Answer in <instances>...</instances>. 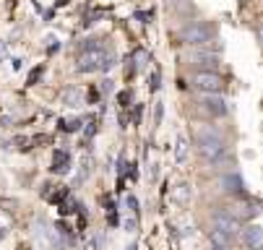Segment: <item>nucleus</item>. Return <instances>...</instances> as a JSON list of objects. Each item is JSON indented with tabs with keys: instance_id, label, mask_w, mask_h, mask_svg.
Wrapping results in <instances>:
<instances>
[{
	"instance_id": "18",
	"label": "nucleus",
	"mask_w": 263,
	"mask_h": 250,
	"mask_svg": "<svg viewBox=\"0 0 263 250\" xmlns=\"http://www.w3.org/2000/svg\"><path fill=\"white\" fill-rule=\"evenodd\" d=\"M39 76H42V68H37V71H32V76H29V84H34V81H39Z\"/></svg>"
},
{
	"instance_id": "3",
	"label": "nucleus",
	"mask_w": 263,
	"mask_h": 250,
	"mask_svg": "<svg viewBox=\"0 0 263 250\" xmlns=\"http://www.w3.org/2000/svg\"><path fill=\"white\" fill-rule=\"evenodd\" d=\"M180 39L190 47H204L206 42L214 39V26L206 21H193V24L180 29Z\"/></svg>"
},
{
	"instance_id": "14",
	"label": "nucleus",
	"mask_w": 263,
	"mask_h": 250,
	"mask_svg": "<svg viewBox=\"0 0 263 250\" xmlns=\"http://www.w3.org/2000/svg\"><path fill=\"white\" fill-rule=\"evenodd\" d=\"M63 131H65V133L81 131V120H79V117H76V120H63Z\"/></svg>"
},
{
	"instance_id": "10",
	"label": "nucleus",
	"mask_w": 263,
	"mask_h": 250,
	"mask_svg": "<svg viewBox=\"0 0 263 250\" xmlns=\"http://www.w3.org/2000/svg\"><path fill=\"white\" fill-rule=\"evenodd\" d=\"M63 104H65V107H79V104H81V91L76 89V86L65 89V91H63Z\"/></svg>"
},
{
	"instance_id": "15",
	"label": "nucleus",
	"mask_w": 263,
	"mask_h": 250,
	"mask_svg": "<svg viewBox=\"0 0 263 250\" xmlns=\"http://www.w3.org/2000/svg\"><path fill=\"white\" fill-rule=\"evenodd\" d=\"M167 6L172 8V11H185L190 3H188V0H167Z\"/></svg>"
},
{
	"instance_id": "9",
	"label": "nucleus",
	"mask_w": 263,
	"mask_h": 250,
	"mask_svg": "<svg viewBox=\"0 0 263 250\" xmlns=\"http://www.w3.org/2000/svg\"><path fill=\"white\" fill-rule=\"evenodd\" d=\"M222 188L227 193H245V180L240 175H224L222 177Z\"/></svg>"
},
{
	"instance_id": "4",
	"label": "nucleus",
	"mask_w": 263,
	"mask_h": 250,
	"mask_svg": "<svg viewBox=\"0 0 263 250\" xmlns=\"http://www.w3.org/2000/svg\"><path fill=\"white\" fill-rule=\"evenodd\" d=\"M193 84L201 94H222L224 89V78L216 73V71H198L195 78H193Z\"/></svg>"
},
{
	"instance_id": "12",
	"label": "nucleus",
	"mask_w": 263,
	"mask_h": 250,
	"mask_svg": "<svg viewBox=\"0 0 263 250\" xmlns=\"http://www.w3.org/2000/svg\"><path fill=\"white\" fill-rule=\"evenodd\" d=\"M211 242L232 245V242H235V234H232V232H224V229H211Z\"/></svg>"
},
{
	"instance_id": "7",
	"label": "nucleus",
	"mask_w": 263,
	"mask_h": 250,
	"mask_svg": "<svg viewBox=\"0 0 263 250\" xmlns=\"http://www.w3.org/2000/svg\"><path fill=\"white\" fill-rule=\"evenodd\" d=\"M214 229H224V232H232V234H237V229H240V222L232 214H227V211H216L214 214Z\"/></svg>"
},
{
	"instance_id": "2",
	"label": "nucleus",
	"mask_w": 263,
	"mask_h": 250,
	"mask_svg": "<svg viewBox=\"0 0 263 250\" xmlns=\"http://www.w3.org/2000/svg\"><path fill=\"white\" fill-rule=\"evenodd\" d=\"M115 57L107 55L102 47H91V50H84L81 57L76 60V71L79 73H94V71H110Z\"/></svg>"
},
{
	"instance_id": "6",
	"label": "nucleus",
	"mask_w": 263,
	"mask_h": 250,
	"mask_svg": "<svg viewBox=\"0 0 263 250\" xmlns=\"http://www.w3.org/2000/svg\"><path fill=\"white\" fill-rule=\"evenodd\" d=\"M242 242L247 245V250H260L263 247V229L258 224H250L242 229Z\"/></svg>"
},
{
	"instance_id": "17",
	"label": "nucleus",
	"mask_w": 263,
	"mask_h": 250,
	"mask_svg": "<svg viewBox=\"0 0 263 250\" xmlns=\"http://www.w3.org/2000/svg\"><path fill=\"white\" fill-rule=\"evenodd\" d=\"M117 99H120V104H122V107H128V102H130V94H128V91H122Z\"/></svg>"
},
{
	"instance_id": "1",
	"label": "nucleus",
	"mask_w": 263,
	"mask_h": 250,
	"mask_svg": "<svg viewBox=\"0 0 263 250\" xmlns=\"http://www.w3.org/2000/svg\"><path fill=\"white\" fill-rule=\"evenodd\" d=\"M198 151H201V156H204L206 162H214V164H216V162L224 156L227 146H224L222 136L216 133V131L201 128V131H198Z\"/></svg>"
},
{
	"instance_id": "13",
	"label": "nucleus",
	"mask_w": 263,
	"mask_h": 250,
	"mask_svg": "<svg viewBox=\"0 0 263 250\" xmlns=\"http://www.w3.org/2000/svg\"><path fill=\"white\" fill-rule=\"evenodd\" d=\"M190 60L193 62H204V66H216V55H211V52H193Z\"/></svg>"
},
{
	"instance_id": "5",
	"label": "nucleus",
	"mask_w": 263,
	"mask_h": 250,
	"mask_svg": "<svg viewBox=\"0 0 263 250\" xmlns=\"http://www.w3.org/2000/svg\"><path fill=\"white\" fill-rule=\"evenodd\" d=\"M201 107H204L211 117H224L227 115V102H224L222 94H201Z\"/></svg>"
},
{
	"instance_id": "8",
	"label": "nucleus",
	"mask_w": 263,
	"mask_h": 250,
	"mask_svg": "<svg viewBox=\"0 0 263 250\" xmlns=\"http://www.w3.org/2000/svg\"><path fill=\"white\" fill-rule=\"evenodd\" d=\"M71 167V154L63 151V149H57L52 154V172H57V175H63V172H68Z\"/></svg>"
},
{
	"instance_id": "16",
	"label": "nucleus",
	"mask_w": 263,
	"mask_h": 250,
	"mask_svg": "<svg viewBox=\"0 0 263 250\" xmlns=\"http://www.w3.org/2000/svg\"><path fill=\"white\" fill-rule=\"evenodd\" d=\"M157 86H162V76L154 73V76H151V89H157Z\"/></svg>"
},
{
	"instance_id": "20",
	"label": "nucleus",
	"mask_w": 263,
	"mask_h": 250,
	"mask_svg": "<svg viewBox=\"0 0 263 250\" xmlns=\"http://www.w3.org/2000/svg\"><path fill=\"white\" fill-rule=\"evenodd\" d=\"M128 206H130V211H138V201L133 196H128Z\"/></svg>"
},
{
	"instance_id": "11",
	"label": "nucleus",
	"mask_w": 263,
	"mask_h": 250,
	"mask_svg": "<svg viewBox=\"0 0 263 250\" xmlns=\"http://www.w3.org/2000/svg\"><path fill=\"white\" fill-rule=\"evenodd\" d=\"M175 159L177 162L188 159V141H185V136H177V141H175Z\"/></svg>"
},
{
	"instance_id": "19",
	"label": "nucleus",
	"mask_w": 263,
	"mask_h": 250,
	"mask_svg": "<svg viewBox=\"0 0 263 250\" xmlns=\"http://www.w3.org/2000/svg\"><path fill=\"white\" fill-rule=\"evenodd\" d=\"M232 245H224V242H211V250H229Z\"/></svg>"
}]
</instances>
